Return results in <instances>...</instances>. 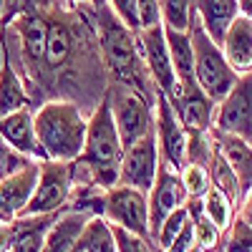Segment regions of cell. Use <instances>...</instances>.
Wrapping results in <instances>:
<instances>
[{"label": "cell", "instance_id": "cell-41", "mask_svg": "<svg viewBox=\"0 0 252 252\" xmlns=\"http://www.w3.org/2000/svg\"><path fill=\"white\" fill-rule=\"evenodd\" d=\"M192 252H202V250H199V247H194V250H192Z\"/></svg>", "mask_w": 252, "mask_h": 252}, {"label": "cell", "instance_id": "cell-32", "mask_svg": "<svg viewBox=\"0 0 252 252\" xmlns=\"http://www.w3.org/2000/svg\"><path fill=\"white\" fill-rule=\"evenodd\" d=\"M187 222H189V212H187V207H179L177 212H172L169 217H166V220L161 222L159 232H157V237H154L157 247H159L161 252L169 250V245L174 242V237L182 232V227H184Z\"/></svg>", "mask_w": 252, "mask_h": 252}, {"label": "cell", "instance_id": "cell-25", "mask_svg": "<svg viewBox=\"0 0 252 252\" xmlns=\"http://www.w3.org/2000/svg\"><path fill=\"white\" fill-rule=\"evenodd\" d=\"M106 207V189L101 187H71L66 212H83L91 217H103Z\"/></svg>", "mask_w": 252, "mask_h": 252}, {"label": "cell", "instance_id": "cell-3", "mask_svg": "<svg viewBox=\"0 0 252 252\" xmlns=\"http://www.w3.org/2000/svg\"><path fill=\"white\" fill-rule=\"evenodd\" d=\"M35 134L48 159L73 161L83 154L89 116L83 109L66 98H48L33 111Z\"/></svg>", "mask_w": 252, "mask_h": 252}, {"label": "cell", "instance_id": "cell-12", "mask_svg": "<svg viewBox=\"0 0 252 252\" xmlns=\"http://www.w3.org/2000/svg\"><path fill=\"white\" fill-rule=\"evenodd\" d=\"M159 146H157V134H146L139 141L129 144L124 149L121 159V172H119V184L134 187L139 192L149 194L154 187L157 172H159Z\"/></svg>", "mask_w": 252, "mask_h": 252}, {"label": "cell", "instance_id": "cell-2", "mask_svg": "<svg viewBox=\"0 0 252 252\" xmlns=\"http://www.w3.org/2000/svg\"><path fill=\"white\" fill-rule=\"evenodd\" d=\"M94 26H96L103 63H106V71H109V83H124V86L136 89L149 101H157L159 91L141 61L136 33L126 28L109 5L94 10Z\"/></svg>", "mask_w": 252, "mask_h": 252}, {"label": "cell", "instance_id": "cell-16", "mask_svg": "<svg viewBox=\"0 0 252 252\" xmlns=\"http://www.w3.org/2000/svg\"><path fill=\"white\" fill-rule=\"evenodd\" d=\"M169 103H172L177 119L182 121V126L187 131H209L215 126L217 103L202 89H197V91L177 89V94L169 98Z\"/></svg>", "mask_w": 252, "mask_h": 252}, {"label": "cell", "instance_id": "cell-8", "mask_svg": "<svg viewBox=\"0 0 252 252\" xmlns=\"http://www.w3.org/2000/svg\"><path fill=\"white\" fill-rule=\"evenodd\" d=\"M103 220L109 224H119L129 232L152 240L149 229V202L146 194L134 187L116 184L106 189V207H103ZM154 242V240H152Z\"/></svg>", "mask_w": 252, "mask_h": 252}, {"label": "cell", "instance_id": "cell-13", "mask_svg": "<svg viewBox=\"0 0 252 252\" xmlns=\"http://www.w3.org/2000/svg\"><path fill=\"white\" fill-rule=\"evenodd\" d=\"M146 202H149V229H152V240H154L161 222L172 212H177L179 207L187 204V192H184L179 172L169 169L164 161H159V172H157L154 187L146 194Z\"/></svg>", "mask_w": 252, "mask_h": 252}, {"label": "cell", "instance_id": "cell-29", "mask_svg": "<svg viewBox=\"0 0 252 252\" xmlns=\"http://www.w3.org/2000/svg\"><path fill=\"white\" fill-rule=\"evenodd\" d=\"M215 252H252V224H247L240 215L232 220L220 240Z\"/></svg>", "mask_w": 252, "mask_h": 252}, {"label": "cell", "instance_id": "cell-26", "mask_svg": "<svg viewBox=\"0 0 252 252\" xmlns=\"http://www.w3.org/2000/svg\"><path fill=\"white\" fill-rule=\"evenodd\" d=\"M209 177H212V187H217L222 194H227L229 199L237 204V209H240V204H242L240 179L232 172V166L224 161V157L217 152V146H215V154H212V164H209Z\"/></svg>", "mask_w": 252, "mask_h": 252}, {"label": "cell", "instance_id": "cell-23", "mask_svg": "<svg viewBox=\"0 0 252 252\" xmlns=\"http://www.w3.org/2000/svg\"><path fill=\"white\" fill-rule=\"evenodd\" d=\"M26 106L33 109L28 89H26V81L15 71L8 53L3 51V61H0V116H8V114L20 111Z\"/></svg>", "mask_w": 252, "mask_h": 252}, {"label": "cell", "instance_id": "cell-19", "mask_svg": "<svg viewBox=\"0 0 252 252\" xmlns=\"http://www.w3.org/2000/svg\"><path fill=\"white\" fill-rule=\"evenodd\" d=\"M220 48L237 76L250 73L252 71V18L237 15Z\"/></svg>", "mask_w": 252, "mask_h": 252}, {"label": "cell", "instance_id": "cell-17", "mask_svg": "<svg viewBox=\"0 0 252 252\" xmlns=\"http://www.w3.org/2000/svg\"><path fill=\"white\" fill-rule=\"evenodd\" d=\"M209 131H212L217 152L224 157V161L232 166V172L237 174L240 192H242V199H245L252 189V144L247 139L224 134V131H217V129H209Z\"/></svg>", "mask_w": 252, "mask_h": 252}, {"label": "cell", "instance_id": "cell-1", "mask_svg": "<svg viewBox=\"0 0 252 252\" xmlns=\"http://www.w3.org/2000/svg\"><path fill=\"white\" fill-rule=\"evenodd\" d=\"M46 61L35 86L31 89L33 111L48 98H66L83 109H96L109 89L94 10L89 5H63L48 15Z\"/></svg>", "mask_w": 252, "mask_h": 252}, {"label": "cell", "instance_id": "cell-6", "mask_svg": "<svg viewBox=\"0 0 252 252\" xmlns=\"http://www.w3.org/2000/svg\"><path fill=\"white\" fill-rule=\"evenodd\" d=\"M106 98L111 103V114L116 121L119 136L124 141V149L154 131V103L157 101H149L136 89L124 86V83H109Z\"/></svg>", "mask_w": 252, "mask_h": 252}, {"label": "cell", "instance_id": "cell-15", "mask_svg": "<svg viewBox=\"0 0 252 252\" xmlns=\"http://www.w3.org/2000/svg\"><path fill=\"white\" fill-rule=\"evenodd\" d=\"M0 136H3L15 152L26 154L28 159H35V161L48 159L46 152H43V146H40V141H38L31 106L20 109V111H13L8 116H0Z\"/></svg>", "mask_w": 252, "mask_h": 252}, {"label": "cell", "instance_id": "cell-40", "mask_svg": "<svg viewBox=\"0 0 252 252\" xmlns=\"http://www.w3.org/2000/svg\"><path fill=\"white\" fill-rule=\"evenodd\" d=\"M86 5L94 8V10H98V8H103V5H109V0H86Z\"/></svg>", "mask_w": 252, "mask_h": 252}, {"label": "cell", "instance_id": "cell-24", "mask_svg": "<svg viewBox=\"0 0 252 252\" xmlns=\"http://www.w3.org/2000/svg\"><path fill=\"white\" fill-rule=\"evenodd\" d=\"M73 250H81V252H119L114 232H111V224L103 217H91L89 224L83 227V232H81Z\"/></svg>", "mask_w": 252, "mask_h": 252}, {"label": "cell", "instance_id": "cell-4", "mask_svg": "<svg viewBox=\"0 0 252 252\" xmlns=\"http://www.w3.org/2000/svg\"><path fill=\"white\" fill-rule=\"evenodd\" d=\"M81 157L91 164L98 187L111 189V187L119 184L121 159H124V141L119 136V129H116L111 103H109L106 94H103V98L96 103V109L89 114L86 144H83Z\"/></svg>", "mask_w": 252, "mask_h": 252}, {"label": "cell", "instance_id": "cell-35", "mask_svg": "<svg viewBox=\"0 0 252 252\" xmlns=\"http://www.w3.org/2000/svg\"><path fill=\"white\" fill-rule=\"evenodd\" d=\"M136 13H139V26L141 28H152V26H159L161 23L159 0H136Z\"/></svg>", "mask_w": 252, "mask_h": 252}, {"label": "cell", "instance_id": "cell-20", "mask_svg": "<svg viewBox=\"0 0 252 252\" xmlns=\"http://www.w3.org/2000/svg\"><path fill=\"white\" fill-rule=\"evenodd\" d=\"M194 13L199 18L202 28L207 31V35L217 46H222L229 26L240 15V5L237 0H194Z\"/></svg>", "mask_w": 252, "mask_h": 252}, {"label": "cell", "instance_id": "cell-22", "mask_svg": "<svg viewBox=\"0 0 252 252\" xmlns=\"http://www.w3.org/2000/svg\"><path fill=\"white\" fill-rule=\"evenodd\" d=\"M89 220H91V215L66 212V209H63L61 217L48 229L40 252H73V247H76V242H78V237L83 232V227L89 224Z\"/></svg>", "mask_w": 252, "mask_h": 252}, {"label": "cell", "instance_id": "cell-27", "mask_svg": "<svg viewBox=\"0 0 252 252\" xmlns=\"http://www.w3.org/2000/svg\"><path fill=\"white\" fill-rule=\"evenodd\" d=\"M202 204H204V215L212 220L222 232L232 224V220L237 217L235 212H237V204L229 199L227 194H222L217 187H209L207 189V194L202 197Z\"/></svg>", "mask_w": 252, "mask_h": 252}, {"label": "cell", "instance_id": "cell-39", "mask_svg": "<svg viewBox=\"0 0 252 252\" xmlns=\"http://www.w3.org/2000/svg\"><path fill=\"white\" fill-rule=\"evenodd\" d=\"M237 5H240V15L252 18V0H237Z\"/></svg>", "mask_w": 252, "mask_h": 252}, {"label": "cell", "instance_id": "cell-11", "mask_svg": "<svg viewBox=\"0 0 252 252\" xmlns=\"http://www.w3.org/2000/svg\"><path fill=\"white\" fill-rule=\"evenodd\" d=\"M154 134L159 146V159L174 172H182L187 164V129L177 119L169 98L164 94H157L154 103Z\"/></svg>", "mask_w": 252, "mask_h": 252}, {"label": "cell", "instance_id": "cell-5", "mask_svg": "<svg viewBox=\"0 0 252 252\" xmlns=\"http://www.w3.org/2000/svg\"><path fill=\"white\" fill-rule=\"evenodd\" d=\"M189 38H192V53H194V76L199 89L212 98L215 103H220L229 89L237 83V73L232 71V66L227 63L222 48L207 35V31L202 28L199 18L194 13L192 26H189Z\"/></svg>", "mask_w": 252, "mask_h": 252}, {"label": "cell", "instance_id": "cell-30", "mask_svg": "<svg viewBox=\"0 0 252 252\" xmlns=\"http://www.w3.org/2000/svg\"><path fill=\"white\" fill-rule=\"evenodd\" d=\"M187 134H189L187 136V164H199V166L209 169L212 154H215L212 131H187Z\"/></svg>", "mask_w": 252, "mask_h": 252}, {"label": "cell", "instance_id": "cell-9", "mask_svg": "<svg viewBox=\"0 0 252 252\" xmlns=\"http://www.w3.org/2000/svg\"><path fill=\"white\" fill-rule=\"evenodd\" d=\"M136 43H139V53L146 71H149L152 81L159 94H164L166 98H172L179 89L177 76H174V66H172V56H169V46H166V35H164V26H152V28H141L136 31Z\"/></svg>", "mask_w": 252, "mask_h": 252}, {"label": "cell", "instance_id": "cell-28", "mask_svg": "<svg viewBox=\"0 0 252 252\" xmlns=\"http://www.w3.org/2000/svg\"><path fill=\"white\" fill-rule=\"evenodd\" d=\"M161 26L172 31H189L194 18V0H159Z\"/></svg>", "mask_w": 252, "mask_h": 252}, {"label": "cell", "instance_id": "cell-14", "mask_svg": "<svg viewBox=\"0 0 252 252\" xmlns=\"http://www.w3.org/2000/svg\"><path fill=\"white\" fill-rule=\"evenodd\" d=\"M38 164L40 161H31L23 169L0 179V222H13L28 207L38 184Z\"/></svg>", "mask_w": 252, "mask_h": 252}, {"label": "cell", "instance_id": "cell-18", "mask_svg": "<svg viewBox=\"0 0 252 252\" xmlns=\"http://www.w3.org/2000/svg\"><path fill=\"white\" fill-rule=\"evenodd\" d=\"M61 217V212H51V215H28V217H15L10 222L13 232H10V242L3 252H40L43 240L48 235V229L53 227V222Z\"/></svg>", "mask_w": 252, "mask_h": 252}, {"label": "cell", "instance_id": "cell-38", "mask_svg": "<svg viewBox=\"0 0 252 252\" xmlns=\"http://www.w3.org/2000/svg\"><path fill=\"white\" fill-rule=\"evenodd\" d=\"M237 215H240L247 224H252V189H250V194L242 199V204H240V209H237Z\"/></svg>", "mask_w": 252, "mask_h": 252}, {"label": "cell", "instance_id": "cell-34", "mask_svg": "<svg viewBox=\"0 0 252 252\" xmlns=\"http://www.w3.org/2000/svg\"><path fill=\"white\" fill-rule=\"evenodd\" d=\"M109 8L114 10V15L121 23L126 28H131L134 33L141 28L139 26V13H136V0H109Z\"/></svg>", "mask_w": 252, "mask_h": 252}, {"label": "cell", "instance_id": "cell-10", "mask_svg": "<svg viewBox=\"0 0 252 252\" xmlns=\"http://www.w3.org/2000/svg\"><path fill=\"white\" fill-rule=\"evenodd\" d=\"M212 129L247 139L252 144V71L242 73L229 94L217 103Z\"/></svg>", "mask_w": 252, "mask_h": 252}, {"label": "cell", "instance_id": "cell-31", "mask_svg": "<svg viewBox=\"0 0 252 252\" xmlns=\"http://www.w3.org/2000/svg\"><path fill=\"white\" fill-rule=\"evenodd\" d=\"M179 177H182V184H184L187 199H202L207 194V189L212 187L209 169L207 166H199V164H187L179 172Z\"/></svg>", "mask_w": 252, "mask_h": 252}, {"label": "cell", "instance_id": "cell-37", "mask_svg": "<svg viewBox=\"0 0 252 252\" xmlns=\"http://www.w3.org/2000/svg\"><path fill=\"white\" fill-rule=\"evenodd\" d=\"M18 13H23V0H3V28Z\"/></svg>", "mask_w": 252, "mask_h": 252}, {"label": "cell", "instance_id": "cell-7", "mask_svg": "<svg viewBox=\"0 0 252 252\" xmlns=\"http://www.w3.org/2000/svg\"><path fill=\"white\" fill-rule=\"evenodd\" d=\"M71 161L43 159L38 164V184L28 202V207L20 212V217L28 215H51L63 212L71 194Z\"/></svg>", "mask_w": 252, "mask_h": 252}, {"label": "cell", "instance_id": "cell-33", "mask_svg": "<svg viewBox=\"0 0 252 252\" xmlns=\"http://www.w3.org/2000/svg\"><path fill=\"white\" fill-rule=\"evenodd\" d=\"M111 232H114L119 252H161L157 247V242L146 240V237H139V235L129 232V229H124L119 224H111Z\"/></svg>", "mask_w": 252, "mask_h": 252}, {"label": "cell", "instance_id": "cell-36", "mask_svg": "<svg viewBox=\"0 0 252 252\" xmlns=\"http://www.w3.org/2000/svg\"><path fill=\"white\" fill-rule=\"evenodd\" d=\"M68 5V0H23V10H35V13H43L48 15L56 8Z\"/></svg>", "mask_w": 252, "mask_h": 252}, {"label": "cell", "instance_id": "cell-42", "mask_svg": "<svg viewBox=\"0 0 252 252\" xmlns=\"http://www.w3.org/2000/svg\"><path fill=\"white\" fill-rule=\"evenodd\" d=\"M73 252H81V250H73Z\"/></svg>", "mask_w": 252, "mask_h": 252}, {"label": "cell", "instance_id": "cell-21", "mask_svg": "<svg viewBox=\"0 0 252 252\" xmlns=\"http://www.w3.org/2000/svg\"><path fill=\"white\" fill-rule=\"evenodd\" d=\"M166 35V46H169V56H172V66H174V76L182 91H197L199 83L194 76V53H192V38L189 31H172L164 28Z\"/></svg>", "mask_w": 252, "mask_h": 252}]
</instances>
